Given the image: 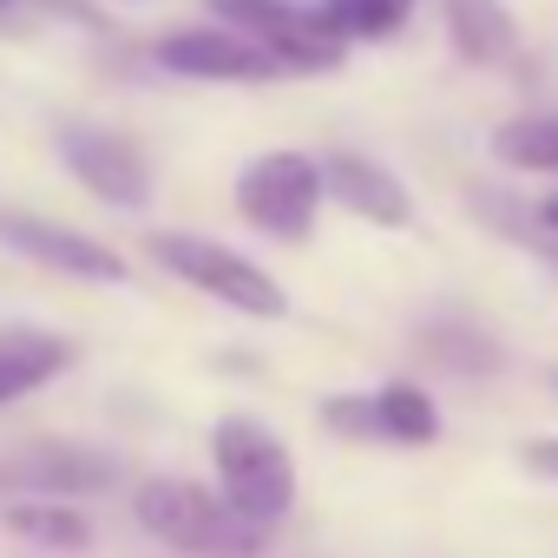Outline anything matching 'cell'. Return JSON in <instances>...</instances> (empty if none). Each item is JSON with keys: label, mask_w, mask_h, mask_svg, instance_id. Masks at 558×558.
<instances>
[{"label": "cell", "mask_w": 558, "mask_h": 558, "mask_svg": "<svg viewBox=\"0 0 558 558\" xmlns=\"http://www.w3.org/2000/svg\"><path fill=\"white\" fill-rule=\"evenodd\" d=\"M210 460H217V499L243 525L269 532V525L290 519V506H296V460L263 421H250V414L217 421L210 427Z\"/></svg>", "instance_id": "obj_1"}, {"label": "cell", "mask_w": 558, "mask_h": 558, "mask_svg": "<svg viewBox=\"0 0 558 558\" xmlns=\"http://www.w3.org/2000/svg\"><path fill=\"white\" fill-rule=\"evenodd\" d=\"M132 512H138V525L151 538H165L171 551H191V558H256L263 551V532L243 525L197 480H145L138 499H132Z\"/></svg>", "instance_id": "obj_2"}, {"label": "cell", "mask_w": 558, "mask_h": 558, "mask_svg": "<svg viewBox=\"0 0 558 558\" xmlns=\"http://www.w3.org/2000/svg\"><path fill=\"white\" fill-rule=\"evenodd\" d=\"M151 256L178 276V283L204 290L210 303H223V310H236V316H250V323H276V316L290 310L283 283H276L269 269H256L250 256L223 250L217 236H197V230H158V236H151Z\"/></svg>", "instance_id": "obj_3"}, {"label": "cell", "mask_w": 558, "mask_h": 558, "mask_svg": "<svg viewBox=\"0 0 558 558\" xmlns=\"http://www.w3.org/2000/svg\"><path fill=\"white\" fill-rule=\"evenodd\" d=\"M236 210L243 223H256L263 236H310L316 210H323V165L303 151H263L236 171Z\"/></svg>", "instance_id": "obj_4"}, {"label": "cell", "mask_w": 558, "mask_h": 558, "mask_svg": "<svg viewBox=\"0 0 558 558\" xmlns=\"http://www.w3.org/2000/svg\"><path fill=\"white\" fill-rule=\"evenodd\" d=\"M210 8H217L243 40H256V47L276 60V73H329V66H342V53H349L310 8H296V0H210Z\"/></svg>", "instance_id": "obj_5"}, {"label": "cell", "mask_w": 558, "mask_h": 558, "mask_svg": "<svg viewBox=\"0 0 558 558\" xmlns=\"http://www.w3.org/2000/svg\"><path fill=\"white\" fill-rule=\"evenodd\" d=\"M60 158L99 204H112V210H145L151 204V165H145V151L132 138L99 132V125H66Z\"/></svg>", "instance_id": "obj_6"}, {"label": "cell", "mask_w": 558, "mask_h": 558, "mask_svg": "<svg viewBox=\"0 0 558 558\" xmlns=\"http://www.w3.org/2000/svg\"><path fill=\"white\" fill-rule=\"evenodd\" d=\"M0 243L60 269V276H86V283H119L125 276V256L73 223H47V217H27V210H0Z\"/></svg>", "instance_id": "obj_7"}, {"label": "cell", "mask_w": 558, "mask_h": 558, "mask_svg": "<svg viewBox=\"0 0 558 558\" xmlns=\"http://www.w3.org/2000/svg\"><path fill=\"white\" fill-rule=\"evenodd\" d=\"M158 60L184 80H223V86H263L276 80V60L243 40L236 27H184V34H165L158 40Z\"/></svg>", "instance_id": "obj_8"}, {"label": "cell", "mask_w": 558, "mask_h": 558, "mask_svg": "<svg viewBox=\"0 0 558 558\" xmlns=\"http://www.w3.org/2000/svg\"><path fill=\"white\" fill-rule=\"evenodd\" d=\"M323 197H336L342 210H355V217H368V223H381V230H401V223L414 217L408 184H401L388 165L362 158V151H336V158L323 165Z\"/></svg>", "instance_id": "obj_9"}, {"label": "cell", "mask_w": 558, "mask_h": 558, "mask_svg": "<svg viewBox=\"0 0 558 558\" xmlns=\"http://www.w3.org/2000/svg\"><path fill=\"white\" fill-rule=\"evenodd\" d=\"M0 486H34L40 499H86L99 486H112V460L93 447H27L21 460L0 466Z\"/></svg>", "instance_id": "obj_10"}, {"label": "cell", "mask_w": 558, "mask_h": 558, "mask_svg": "<svg viewBox=\"0 0 558 558\" xmlns=\"http://www.w3.org/2000/svg\"><path fill=\"white\" fill-rule=\"evenodd\" d=\"M73 368V342L47 329H0V408L47 388L53 375Z\"/></svg>", "instance_id": "obj_11"}, {"label": "cell", "mask_w": 558, "mask_h": 558, "mask_svg": "<svg viewBox=\"0 0 558 558\" xmlns=\"http://www.w3.org/2000/svg\"><path fill=\"white\" fill-rule=\"evenodd\" d=\"M447 40H453L460 60L493 66V60H506L519 47V27H512V14L499 0H447Z\"/></svg>", "instance_id": "obj_12"}, {"label": "cell", "mask_w": 558, "mask_h": 558, "mask_svg": "<svg viewBox=\"0 0 558 558\" xmlns=\"http://www.w3.org/2000/svg\"><path fill=\"white\" fill-rule=\"evenodd\" d=\"M368 414H375V440H395V447H427L440 434V408L414 381H388L381 395H368Z\"/></svg>", "instance_id": "obj_13"}, {"label": "cell", "mask_w": 558, "mask_h": 558, "mask_svg": "<svg viewBox=\"0 0 558 558\" xmlns=\"http://www.w3.org/2000/svg\"><path fill=\"white\" fill-rule=\"evenodd\" d=\"M414 14V0H323L316 21L342 40V47H368V40H395Z\"/></svg>", "instance_id": "obj_14"}, {"label": "cell", "mask_w": 558, "mask_h": 558, "mask_svg": "<svg viewBox=\"0 0 558 558\" xmlns=\"http://www.w3.org/2000/svg\"><path fill=\"white\" fill-rule=\"evenodd\" d=\"M8 532L14 538H34L47 551H86L93 545L86 512H73L66 499H21V506H8Z\"/></svg>", "instance_id": "obj_15"}, {"label": "cell", "mask_w": 558, "mask_h": 558, "mask_svg": "<svg viewBox=\"0 0 558 558\" xmlns=\"http://www.w3.org/2000/svg\"><path fill=\"white\" fill-rule=\"evenodd\" d=\"M493 158L512 171H545L558 178V119H506L493 132Z\"/></svg>", "instance_id": "obj_16"}, {"label": "cell", "mask_w": 558, "mask_h": 558, "mask_svg": "<svg viewBox=\"0 0 558 558\" xmlns=\"http://www.w3.org/2000/svg\"><path fill=\"white\" fill-rule=\"evenodd\" d=\"M427 355L447 362V368H460V375H473V368H499V349H493L486 336H473V329H434V336H427Z\"/></svg>", "instance_id": "obj_17"}, {"label": "cell", "mask_w": 558, "mask_h": 558, "mask_svg": "<svg viewBox=\"0 0 558 558\" xmlns=\"http://www.w3.org/2000/svg\"><path fill=\"white\" fill-rule=\"evenodd\" d=\"M525 466L538 480H558V440H525Z\"/></svg>", "instance_id": "obj_18"}, {"label": "cell", "mask_w": 558, "mask_h": 558, "mask_svg": "<svg viewBox=\"0 0 558 558\" xmlns=\"http://www.w3.org/2000/svg\"><path fill=\"white\" fill-rule=\"evenodd\" d=\"M538 223H545V230L558 236V197H545V210H538Z\"/></svg>", "instance_id": "obj_19"}, {"label": "cell", "mask_w": 558, "mask_h": 558, "mask_svg": "<svg viewBox=\"0 0 558 558\" xmlns=\"http://www.w3.org/2000/svg\"><path fill=\"white\" fill-rule=\"evenodd\" d=\"M0 8H14V0H0Z\"/></svg>", "instance_id": "obj_20"}]
</instances>
